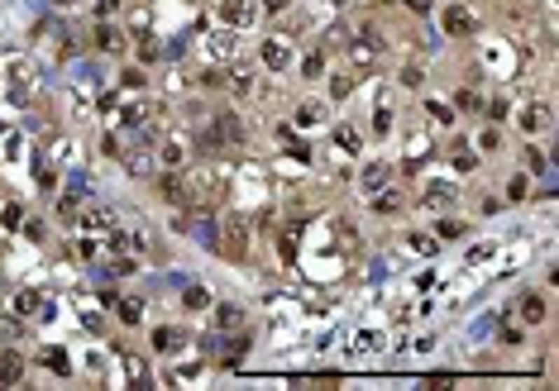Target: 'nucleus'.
Wrapping results in <instances>:
<instances>
[{
	"label": "nucleus",
	"instance_id": "6",
	"mask_svg": "<svg viewBox=\"0 0 559 391\" xmlns=\"http://www.w3.org/2000/svg\"><path fill=\"white\" fill-rule=\"evenodd\" d=\"M215 138H220V143H244V120L240 115H235V110H225V115H220V120H215Z\"/></svg>",
	"mask_w": 559,
	"mask_h": 391
},
{
	"label": "nucleus",
	"instance_id": "25",
	"mask_svg": "<svg viewBox=\"0 0 559 391\" xmlns=\"http://www.w3.org/2000/svg\"><path fill=\"white\" fill-rule=\"evenodd\" d=\"M435 234H440V239H459V234H464V225H459V220H440Z\"/></svg>",
	"mask_w": 559,
	"mask_h": 391
},
{
	"label": "nucleus",
	"instance_id": "33",
	"mask_svg": "<svg viewBox=\"0 0 559 391\" xmlns=\"http://www.w3.org/2000/svg\"><path fill=\"white\" fill-rule=\"evenodd\" d=\"M5 225H10V229H20V225H25V210L10 206V210H5Z\"/></svg>",
	"mask_w": 559,
	"mask_h": 391
},
{
	"label": "nucleus",
	"instance_id": "1",
	"mask_svg": "<svg viewBox=\"0 0 559 391\" xmlns=\"http://www.w3.org/2000/svg\"><path fill=\"white\" fill-rule=\"evenodd\" d=\"M220 248H225V258H249V220L244 215H225L220 220Z\"/></svg>",
	"mask_w": 559,
	"mask_h": 391
},
{
	"label": "nucleus",
	"instance_id": "2",
	"mask_svg": "<svg viewBox=\"0 0 559 391\" xmlns=\"http://www.w3.org/2000/svg\"><path fill=\"white\" fill-rule=\"evenodd\" d=\"M440 24H445V34L464 38V34H474V29H478V15H474L469 5H450V10L440 15Z\"/></svg>",
	"mask_w": 559,
	"mask_h": 391
},
{
	"label": "nucleus",
	"instance_id": "31",
	"mask_svg": "<svg viewBox=\"0 0 559 391\" xmlns=\"http://www.w3.org/2000/svg\"><path fill=\"white\" fill-rule=\"evenodd\" d=\"M139 57L153 62V57H158V43H153V38H139Z\"/></svg>",
	"mask_w": 559,
	"mask_h": 391
},
{
	"label": "nucleus",
	"instance_id": "8",
	"mask_svg": "<svg viewBox=\"0 0 559 391\" xmlns=\"http://www.w3.org/2000/svg\"><path fill=\"white\" fill-rule=\"evenodd\" d=\"M25 377V358L20 353H0V387H15Z\"/></svg>",
	"mask_w": 559,
	"mask_h": 391
},
{
	"label": "nucleus",
	"instance_id": "27",
	"mask_svg": "<svg viewBox=\"0 0 559 391\" xmlns=\"http://www.w3.org/2000/svg\"><path fill=\"white\" fill-rule=\"evenodd\" d=\"M301 72H306V77H320V72H325V57H320V52H311V57L301 62Z\"/></svg>",
	"mask_w": 559,
	"mask_h": 391
},
{
	"label": "nucleus",
	"instance_id": "4",
	"mask_svg": "<svg viewBox=\"0 0 559 391\" xmlns=\"http://www.w3.org/2000/svg\"><path fill=\"white\" fill-rule=\"evenodd\" d=\"M220 24L249 29L254 24V0H220Z\"/></svg>",
	"mask_w": 559,
	"mask_h": 391
},
{
	"label": "nucleus",
	"instance_id": "17",
	"mask_svg": "<svg viewBox=\"0 0 559 391\" xmlns=\"http://www.w3.org/2000/svg\"><path fill=\"white\" fill-rule=\"evenodd\" d=\"M81 225H86V229H110V210H101V206L81 210Z\"/></svg>",
	"mask_w": 559,
	"mask_h": 391
},
{
	"label": "nucleus",
	"instance_id": "30",
	"mask_svg": "<svg viewBox=\"0 0 559 391\" xmlns=\"http://www.w3.org/2000/svg\"><path fill=\"white\" fill-rule=\"evenodd\" d=\"M39 306H43V301H39L34 291H25V296H20V315H34V311H39Z\"/></svg>",
	"mask_w": 559,
	"mask_h": 391
},
{
	"label": "nucleus",
	"instance_id": "29",
	"mask_svg": "<svg viewBox=\"0 0 559 391\" xmlns=\"http://www.w3.org/2000/svg\"><path fill=\"white\" fill-rule=\"evenodd\" d=\"M163 162H167V167H182V148H177V143H163Z\"/></svg>",
	"mask_w": 559,
	"mask_h": 391
},
{
	"label": "nucleus",
	"instance_id": "39",
	"mask_svg": "<svg viewBox=\"0 0 559 391\" xmlns=\"http://www.w3.org/2000/svg\"><path fill=\"white\" fill-rule=\"evenodd\" d=\"M430 115H435V120H450V125H454V110H445L440 101H430Z\"/></svg>",
	"mask_w": 559,
	"mask_h": 391
},
{
	"label": "nucleus",
	"instance_id": "38",
	"mask_svg": "<svg viewBox=\"0 0 559 391\" xmlns=\"http://www.w3.org/2000/svg\"><path fill=\"white\" fill-rule=\"evenodd\" d=\"M268 15H282V10H292V0H263Z\"/></svg>",
	"mask_w": 559,
	"mask_h": 391
},
{
	"label": "nucleus",
	"instance_id": "26",
	"mask_svg": "<svg viewBox=\"0 0 559 391\" xmlns=\"http://www.w3.org/2000/svg\"><path fill=\"white\" fill-rule=\"evenodd\" d=\"M43 363L53 367V372H67V353H62V348H48V353H43Z\"/></svg>",
	"mask_w": 559,
	"mask_h": 391
},
{
	"label": "nucleus",
	"instance_id": "3",
	"mask_svg": "<svg viewBox=\"0 0 559 391\" xmlns=\"http://www.w3.org/2000/svg\"><path fill=\"white\" fill-rule=\"evenodd\" d=\"M258 57H263L268 72H287V67H292V43H287V38H263Z\"/></svg>",
	"mask_w": 559,
	"mask_h": 391
},
{
	"label": "nucleus",
	"instance_id": "34",
	"mask_svg": "<svg viewBox=\"0 0 559 391\" xmlns=\"http://www.w3.org/2000/svg\"><path fill=\"white\" fill-rule=\"evenodd\" d=\"M511 201H526V177H511V191H506Z\"/></svg>",
	"mask_w": 559,
	"mask_h": 391
},
{
	"label": "nucleus",
	"instance_id": "11",
	"mask_svg": "<svg viewBox=\"0 0 559 391\" xmlns=\"http://www.w3.org/2000/svg\"><path fill=\"white\" fill-rule=\"evenodd\" d=\"M421 206H430V210H445V206H454V186H445V182L426 186V201H421Z\"/></svg>",
	"mask_w": 559,
	"mask_h": 391
},
{
	"label": "nucleus",
	"instance_id": "7",
	"mask_svg": "<svg viewBox=\"0 0 559 391\" xmlns=\"http://www.w3.org/2000/svg\"><path fill=\"white\" fill-rule=\"evenodd\" d=\"M521 129L526 134H540V129H550V105H526V110H521Z\"/></svg>",
	"mask_w": 559,
	"mask_h": 391
},
{
	"label": "nucleus",
	"instance_id": "24",
	"mask_svg": "<svg viewBox=\"0 0 559 391\" xmlns=\"http://www.w3.org/2000/svg\"><path fill=\"white\" fill-rule=\"evenodd\" d=\"M349 91H354V77H330V96L335 101H345Z\"/></svg>",
	"mask_w": 559,
	"mask_h": 391
},
{
	"label": "nucleus",
	"instance_id": "14",
	"mask_svg": "<svg viewBox=\"0 0 559 391\" xmlns=\"http://www.w3.org/2000/svg\"><path fill=\"white\" fill-rule=\"evenodd\" d=\"M240 325H244L240 306H215V329H240Z\"/></svg>",
	"mask_w": 559,
	"mask_h": 391
},
{
	"label": "nucleus",
	"instance_id": "9",
	"mask_svg": "<svg viewBox=\"0 0 559 391\" xmlns=\"http://www.w3.org/2000/svg\"><path fill=\"white\" fill-rule=\"evenodd\" d=\"M516 311H521V320H526V325H540V320H545V296H535V291H526Z\"/></svg>",
	"mask_w": 559,
	"mask_h": 391
},
{
	"label": "nucleus",
	"instance_id": "5",
	"mask_svg": "<svg viewBox=\"0 0 559 391\" xmlns=\"http://www.w3.org/2000/svg\"><path fill=\"white\" fill-rule=\"evenodd\" d=\"M158 191H163L167 206H191V186H186V177H177V172H167L158 182Z\"/></svg>",
	"mask_w": 559,
	"mask_h": 391
},
{
	"label": "nucleus",
	"instance_id": "22",
	"mask_svg": "<svg viewBox=\"0 0 559 391\" xmlns=\"http://www.w3.org/2000/svg\"><path fill=\"white\" fill-rule=\"evenodd\" d=\"M296 120H301V125H320V120H325V110H320L316 101H306L301 110H296Z\"/></svg>",
	"mask_w": 559,
	"mask_h": 391
},
{
	"label": "nucleus",
	"instance_id": "23",
	"mask_svg": "<svg viewBox=\"0 0 559 391\" xmlns=\"http://www.w3.org/2000/svg\"><path fill=\"white\" fill-rule=\"evenodd\" d=\"M211 52H215V57H235V38H230V34H215Z\"/></svg>",
	"mask_w": 559,
	"mask_h": 391
},
{
	"label": "nucleus",
	"instance_id": "19",
	"mask_svg": "<svg viewBox=\"0 0 559 391\" xmlns=\"http://www.w3.org/2000/svg\"><path fill=\"white\" fill-rule=\"evenodd\" d=\"M96 48H106V52H120V29L101 24V29H96Z\"/></svg>",
	"mask_w": 559,
	"mask_h": 391
},
{
	"label": "nucleus",
	"instance_id": "16",
	"mask_svg": "<svg viewBox=\"0 0 559 391\" xmlns=\"http://www.w3.org/2000/svg\"><path fill=\"white\" fill-rule=\"evenodd\" d=\"M378 186H387V167H382V162H368V167H364V191H378Z\"/></svg>",
	"mask_w": 559,
	"mask_h": 391
},
{
	"label": "nucleus",
	"instance_id": "35",
	"mask_svg": "<svg viewBox=\"0 0 559 391\" xmlns=\"http://www.w3.org/2000/svg\"><path fill=\"white\" fill-rule=\"evenodd\" d=\"M401 86H421V67H401Z\"/></svg>",
	"mask_w": 559,
	"mask_h": 391
},
{
	"label": "nucleus",
	"instance_id": "32",
	"mask_svg": "<svg viewBox=\"0 0 559 391\" xmlns=\"http://www.w3.org/2000/svg\"><path fill=\"white\" fill-rule=\"evenodd\" d=\"M478 143H483V148H488V153H492V148L502 143V134H497V129H483V134H478Z\"/></svg>",
	"mask_w": 559,
	"mask_h": 391
},
{
	"label": "nucleus",
	"instance_id": "10",
	"mask_svg": "<svg viewBox=\"0 0 559 391\" xmlns=\"http://www.w3.org/2000/svg\"><path fill=\"white\" fill-rule=\"evenodd\" d=\"M182 329H172V325H163V329H153V348H158V353H177V348H182Z\"/></svg>",
	"mask_w": 559,
	"mask_h": 391
},
{
	"label": "nucleus",
	"instance_id": "21",
	"mask_svg": "<svg viewBox=\"0 0 559 391\" xmlns=\"http://www.w3.org/2000/svg\"><path fill=\"white\" fill-rule=\"evenodd\" d=\"M454 167H459V172H474V167H478V157L469 153L464 143H454Z\"/></svg>",
	"mask_w": 559,
	"mask_h": 391
},
{
	"label": "nucleus",
	"instance_id": "15",
	"mask_svg": "<svg viewBox=\"0 0 559 391\" xmlns=\"http://www.w3.org/2000/svg\"><path fill=\"white\" fill-rule=\"evenodd\" d=\"M335 143H340L345 153H359V148H364V138H359L354 125H335Z\"/></svg>",
	"mask_w": 559,
	"mask_h": 391
},
{
	"label": "nucleus",
	"instance_id": "28",
	"mask_svg": "<svg viewBox=\"0 0 559 391\" xmlns=\"http://www.w3.org/2000/svg\"><path fill=\"white\" fill-rule=\"evenodd\" d=\"M411 248H416V253H426V258H430V253H435V239H430V234H411Z\"/></svg>",
	"mask_w": 559,
	"mask_h": 391
},
{
	"label": "nucleus",
	"instance_id": "12",
	"mask_svg": "<svg viewBox=\"0 0 559 391\" xmlns=\"http://www.w3.org/2000/svg\"><path fill=\"white\" fill-rule=\"evenodd\" d=\"M373 210H378V215H397V210H401V191H387V186H378V196H373Z\"/></svg>",
	"mask_w": 559,
	"mask_h": 391
},
{
	"label": "nucleus",
	"instance_id": "36",
	"mask_svg": "<svg viewBox=\"0 0 559 391\" xmlns=\"http://www.w3.org/2000/svg\"><path fill=\"white\" fill-rule=\"evenodd\" d=\"M526 167H531V172H545V157L535 153V148H526Z\"/></svg>",
	"mask_w": 559,
	"mask_h": 391
},
{
	"label": "nucleus",
	"instance_id": "13",
	"mask_svg": "<svg viewBox=\"0 0 559 391\" xmlns=\"http://www.w3.org/2000/svg\"><path fill=\"white\" fill-rule=\"evenodd\" d=\"M230 91H235V96H249V91H254V67H249V62H240V67L230 72Z\"/></svg>",
	"mask_w": 559,
	"mask_h": 391
},
{
	"label": "nucleus",
	"instance_id": "20",
	"mask_svg": "<svg viewBox=\"0 0 559 391\" xmlns=\"http://www.w3.org/2000/svg\"><path fill=\"white\" fill-rule=\"evenodd\" d=\"M115 311H120L125 325H139V320H144V306H139V301H115Z\"/></svg>",
	"mask_w": 559,
	"mask_h": 391
},
{
	"label": "nucleus",
	"instance_id": "37",
	"mask_svg": "<svg viewBox=\"0 0 559 391\" xmlns=\"http://www.w3.org/2000/svg\"><path fill=\"white\" fill-rule=\"evenodd\" d=\"M340 243H345V248H354V243H359V234H354V225H340Z\"/></svg>",
	"mask_w": 559,
	"mask_h": 391
},
{
	"label": "nucleus",
	"instance_id": "18",
	"mask_svg": "<svg viewBox=\"0 0 559 391\" xmlns=\"http://www.w3.org/2000/svg\"><path fill=\"white\" fill-rule=\"evenodd\" d=\"M182 306H186V311H206V306H211L206 287H186V291H182Z\"/></svg>",
	"mask_w": 559,
	"mask_h": 391
}]
</instances>
